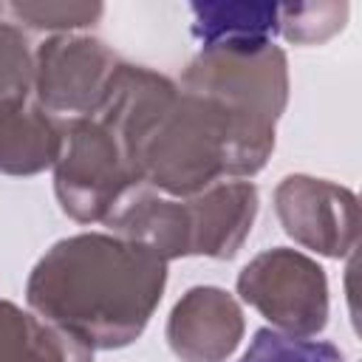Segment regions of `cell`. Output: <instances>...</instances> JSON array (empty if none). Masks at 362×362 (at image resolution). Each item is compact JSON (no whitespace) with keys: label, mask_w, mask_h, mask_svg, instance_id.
Wrapping results in <instances>:
<instances>
[{"label":"cell","mask_w":362,"mask_h":362,"mask_svg":"<svg viewBox=\"0 0 362 362\" xmlns=\"http://www.w3.org/2000/svg\"><path fill=\"white\" fill-rule=\"evenodd\" d=\"M122 59L90 34H54L34 51V102L59 122L93 116Z\"/></svg>","instance_id":"6"},{"label":"cell","mask_w":362,"mask_h":362,"mask_svg":"<svg viewBox=\"0 0 362 362\" xmlns=\"http://www.w3.org/2000/svg\"><path fill=\"white\" fill-rule=\"evenodd\" d=\"M178 88L209 96L238 116L277 124L288 105V59L274 42L209 45L189 59Z\"/></svg>","instance_id":"3"},{"label":"cell","mask_w":362,"mask_h":362,"mask_svg":"<svg viewBox=\"0 0 362 362\" xmlns=\"http://www.w3.org/2000/svg\"><path fill=\"white\" fill-rule=\"evenodd\" d=\"M167 286V260L113 232L57 240L25 280L28 308L90 351L136 342Z\"/></svg>","instance_id":"2"},{"label":"cell","mask_w":362,"mask_h":362,"mask_svg":"<svg viewBox=\"0 0 362 362\" xmlns=\"http://www.w3.org/2000/svg\"><path fill=\"white\" fill-rule=\"evenodd\" d=\"M348 23V3H288L277 8V34L291 45H322Z\"/></svg>","instance_id":"15"},{"label":"cell","mask_w":362,"mask_h":362,"mask_svg":"<svg viewBox=\"0 0 362 362\" xmlns=\"http://www.w3.org/2000/svg\"><path fill=\"white\" fill-rule=\"evenodd\" d=\"M277 3H192V34L201 48L274 42Z\"/></svg>","instance_id":"13"},{"label":"cell","mask_w":362,"mask_h":362,"mask_svg":"<svg viewBox=\"0 0 362 362\" xmlns=\"http://www.w3.org/2000/svg\"><path fill=\"white\" fill-rule=\"evenodd\" d=\"M0 362H93V351L31 308L0 300Z\"/></svg>","instance_id":"12"},{"label":"cell","mask_w":362,"mask_h":362,"mask_svg":"<svg viewBox=\"0 0 362 362\" xmlns=\"http://www.w3.org/2000/svg\"><path fill=\"white\" fill-rule=\"evenodd\" d=\"M238 362H351L337 345L325 339H294L272 328L255 331L249 348Z\"/></svg>","instance_id":"16"},{"label":"cell","mask_w":362,"mask_h":362,"mask_svg":"<svg viewBox=\"0 0 362 362\" xmlns=\"http://www.w3.org/2000/svg\"><path fill=\"white\" fill-rule=\"evenodd\" d=\"M235 286L240 303L252 305L283 337L317 339L328 325L325 269L300 249L274 246L255 255Z\"/></svg>","instance_id":"4"},{"label":"cell","mask_w":362,"mask_h":362,"mask_svg":"<svg viewBox=\"0 0 362 362\" xmlns=\"http://www.w3.org/2000/svg\"><path fill=\"white\" fill-rule=\"evenodd\" d=\"M274 212L283 232L314 255L342 260L356 249V195L337 181L291 173L274 187Z\"/></svg>","instance_id":"7"},{"label":"cell","mask_w":362,"mask_h":362,"mask_svg":"<svg viewBox=\"0 0 362 362\" xmlns=\"http://www.w3.org/2000/svg\"><path fill=\"white\" fill-rule=\"evenodd\" d=\"M93 119L119 141L133 178L170 198H192L226 178L249 181L277 141V124L238 116L130 62L116 68Z\"/></svg>","instance_id":"1"},{"label":"cell","mask_w":362,"mask_h":362,"mask_svg":"<svg viewBox=\"0 0 362 362\" xmlns=\"http://www.w3.org/2000/svg\"><path fill=\"white\" fill-rule=\"evenodd\" d=\"M3 11L23 28L48 31L54 34H79L82 28H90L105 14L102 3H68V0H17L3 6Z\"/></svg>","instance_id":"14"},{"label":"cell","mask_w":362,"mask_h":362,"mask_svg":"<svg viewBox=\"0 0 362 362\" xmlns=\"http://www.w3.org/2000/svg\"><path fill=\"white\" fill-rule=\"evenodd\" d=\"M62 122L31 99L0 105V173L37 175L54 167Z\"/></svg>","instance_id":"11"},{"label":"cell","mask_w":362,"mask_h":362,"mask_svg":"<svg viewBox=\"0 0 362 362\" xmlns=\"http://www.w3.org/2000/svg\"><path fill=\"white\" fill-rule=\"evenodd\" d=\"M164 334L181 362H229L246 334L240 300L221 286H192L173 305Z\"/></svg>","instance_id":"8"},{"label":"cell","mask_w":362,"mask_h":362,"mask_svg":"<svg viewBox=\"0 0 362 362\" xmlns=\"http://www.w3.org/2000/svg\"><path fill=\"white\" fill-rule=\"evenodd\" d=\"M105 226L161 260L189 257V212L184 198L161 195L144 184H133L105 218Z\"/></svg>","instance_id":"10"},{"label":"cell","mask_w":362,"mask_h":362,"mask_svg":"<svg viewBox=\"0 0 362 362\" xmlns=\"http://www.w3.org/2000/svg\"><path fill=\"white\" fill-rule=\"evenodd\" d=\"M189 212V257L229 260L240 252L257 218V187L246 178H226L184 198Z\"/></svg>","instance_id":"9"},{"label":"cell","mask_w":362,"mask_h":362,"mask_svg":"<svg viewBox=\"0 0 362 362\" xmlns=\"http://www.w3.org/2000/svg\"><path fill=\"white\" fill-rule=\"evenodd\" d=\"M51 170L59 209L76 223H105L116 201L139 184L119 141L93 116L62 122L59 153Z\"/></svg>","instance_id":"5"},{"label":"cell","mask_w":362,"mask_h":362,"mask_svg":"<svg viewBox=\"0 0 362 362\" xmlns=\"http://www.w3.org/2000/svg\"><path fill=\"white\" fill-rule=\"evenodd\" d=\"M34 79V51L28 48L25 31L3 17L0 8V105L28 99Z\"/></svg>","instance_id":"17"}]
</instances>
